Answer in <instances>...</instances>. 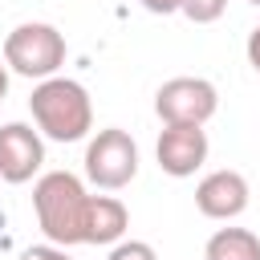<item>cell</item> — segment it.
I'll use <instances>...</instances> for the list:
<instances>
[{"mask_svg": "<svg viewBox=\"0 0 260 260\" xmlns=\"http://www.w3.org/2000/svg\"><path fill=\"white\" fill-rule=\"evenodd\" d=\"M32 207H37V223L49 236V244H57V248L85 244V207H89V195H85V187H81L77 175H69V171L41 175L37 187H32Z\"/></svg>", "mask_w": 260, "mask_h": 260, "instance_id": "obj_1", "label": "cell"}, {"mask_svg": "<svg viewBox=\"0 0 260 260\" xmlns=\"http://www.w3.org/2000/svg\"><path fill=\"white\" fill-rule=\"evenodd\" d=\"M45 162V142L32 126L8 122L0 126V179L4 183H28Z\"/></svg>", "mask_w": 260, "mask_h": 260, "instance_id": "obj_6", "label": "cell"}, {"mask_svg": "<svg viewBox=\"0 0 260 260\" xmlns=\"http://www.w3.org/2000/svg\"><path fill=\"white\" fill-rule=\"evenodd\" d=\"M142 8L154 16H167V12H179V0H142Z\"/></svg>", "mask_w": 260, "mask_h": 260, "instance_id": "obj_15", "label": "cell"}, {"mask_svg": "<svg viewBox=\"0 0 260 260\" xmlns=\"http://www.w3.org/2000/svg\"><path fill=\"white\" fill-rule=\"evenodd\" d=\"M32 122L53 142H77L93 126V102L81 81L73 77H45L28 98Z\"/></svg>", "mask_w": 260, "mask_h": 260, "instance_id": "obj_2", "label": "cell"}, {"mask_svg": "<svg viewBox=\"0 0 260 260\" xmlns=\"http://www.w3.org/2000/svg\"><path fill=\"white\" fill-rule=\"evenodd\" d=\"M248 179L240 171H211L207 179H199L195 187V207L207 219H236L248 207Z\"/></svg>", "mask_w": 260, "mask_h": 260, "instance_id": "obj_8", "label": "cell"}, {"mask_svg": "<svg viewBox=\"0 0 260 260\" xmlns=\"http://www.w3.org/2000/svg\"><path fill=\"white\" fill-rule=\"evenodd\" d=\"M203 260H260V240L248 228H219L207 240Z\"/></svg>", "mask_w": 260, "mask_h": 260, "instance_id": "obj_10", "label": "cell"}, {"mask_svg": "<svg viewBox=\"0 0 260 260\" xmlns=\"http://www.w3.org/2000/svg\"><path fill=\"white\" fill-rule=\"evenodd\" d=\"M154 154L171 179H187L207 162V134H203V126H167L158 134Z\"/></svg>", "mask_w": 260, "mask_h": 260, "instance_id": "obj_7", "label": "cell"}, {"mask_svg": "<svg viewBox=\"0 0 260 260\" xmlns=\"http://www.w3.org/2000/svg\"><path fill=\"white\" fill-rule=\"evenodd\" d=\"M248 4H256V8H260V0H248Z\"/></svg>", "mask_w": 260, "mask_h": 260, "instance_id": "obj_17", "label": "cell"}, {"mask_svg": "<svg viewBox=\"0 0 260 260\" xmlns=\"http://www.w3.org/2000/svg\"><path fill=\"white\" fill-rule=\"evenodd\" d=\"M130 228V211L114 195H89L85 207V244H118Z\"/></svg>", "mask_w": 260, "mask_h": 260, "instance_id": "obj_9", "label": "cell"}, {"mask_svg": "<svg viewBox=\"0 0 260 260\" xmlns=\"http://www.w3.org/2000/svg\"><path fill=\"white\" fill-rule=\"evenodd\" d=\"M4 93H8V65H0V102H4Z\"/></svg>", "mask_w": 260, "mask_h": 260, "instance_id": "obj_16", "label": "cell"}, {"mask_svg": "<svg viewBox=\"0 0 260 260\" xmlns=\"http://www.w3.org/2000/svg\"><path fill=\"white\" fill-rule=\"evenodd\" d=\"M223 8H228V0H179V12H183L187 20H195V24H211V20H219Z\"/></svg>", "mask_w": 260, "mask_h": 260, "instance_id": "obj_11", "label": "cell"}, {"mask_svg": "<svg viewBox=\"0 0 260 260\" xmlns=\"http://www.w3.org/2000/svg\"><path fill=\"white\" fill-rule=\"evenodd\" d=\"M4 65L20 77H57V69L65 65V37L45 20L16 24L4 37Z\"/></svg>", "mask_w": 260, "mask_h": 260, "instance_id": "obj_3", "label": "cell"}, {"mask_svg": "<svg viewBox=\"0 0 260 260\" xmlns=\"http://www.w3.org/2000/svg\"><path fill=\"white\" fill-rule=\"evenodd\" d=\"M20 260H69V256H65V248H57V244H41V248L20 252Z\"/></svg>", "mask_w": 260, "mask_h": 260, "instance_id": "obj_13", "label": "cell"}, {"mask_svg": "<svg viewBox=\"0 0 260 260\" xmlns=\"http://www.w3.org/2000/svg\"><path fill=\"white\" fill-rule=\"evenodd\" d=\"M248 65H252V69L260 73V24H256V28L248 32Z\"/></svg>", "mask_w": 260, "mask_h": 260, "instance_id": "obj_14", "label": "cell"}, {"mask_svg": "<svg viewBox=\"0 0 260 260\" xmlns=\"http://www.w3.org/2000/svg\"><path fill=\"white\" fill-rule=\"evenodd\" d=\"M138 175V146L126 130L110 126L85 146V179L102 191H118Z\"/></svg>", "mask_w": 260, "mask_h": 260, "instance_id": "obj_4", "label": "cell"}, {"mask_svg": "<svg viewBox=\"0 0 260 260\" xmlns=\"http://www.w3.org/2000/svg\"><path fill=\"white\" fill-rule=\"evenodd\" d=\"M219 110V93L207 77H171L154 93V114L167 126H203Z\"/></svg>", "mask_w": 260, "mask_h": 260, "instance_id": "obj_5", "label": "cell"}, {"mask_svg": "<svg viewBox=\"0 0 260 260\" xmlns=\"http://www.w3.org/2000/svg\"><path fill=\"white\" fill-rule=\"evenodd\" d=\"M110 260H158V252L146 240H118L110 248Z\"/></svg>", "mask_w": 260, "mask_h": 260, "instance_id": "obj_12", "label": "cell"}]
</instances>
